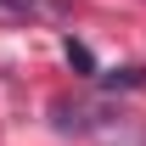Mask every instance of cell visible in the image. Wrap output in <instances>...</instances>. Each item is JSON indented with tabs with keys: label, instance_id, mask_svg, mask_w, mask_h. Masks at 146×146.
Segmentation results:
<instances>
[{
	"label": "cell",
	"instance_id": "cell-2",
	"mask_svg": "<svg viewBox=\"0 0 146 146\" xmlns=\"http://www.w3.org/2000/svg\"><path fill=\"white\" fill-rule=\"evenodd\" d=\"M0 23H17V11H11V6H6V0H0Z\"/></svg>",
	"mask_w": 146,
	"mask_h": 146
},
{
	"label": "cell",
	"instance_id": "cell-1",
	"mask_svg": "<svg viewBox=\"0 0 146 146\" xmlns=\"http://www.w3.org/2000/svg\"><path fill=\"white\" fill-rule=\"evenodd\" d=\"M96 124V107H84V101H56V129L62 135H79V129Z\"/></svg>",
	"mask_w": 146,
	"mask_h": 146
}]
</instances>
